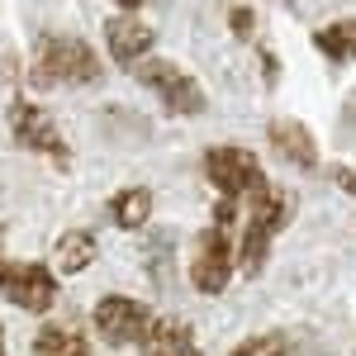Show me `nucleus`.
<instances>
[{
  "label": "nucleus",
  "instance_id": "obj_17",
  "mask_svg": "<svg viewBox=\"0 0 356 356\" xmlns=\"http://www.w3.org/2000/svg\"><path fill=\"white\" fill-rule=\"evenodd\" d=\"M228 19H233V33H238V38H252V24H257V19H252V10H243V5H238Z\"/></svg>",
  "mask_w": 356,
  "mask_h": 356
},
{
  "label": "nucleus",
  "instance_id": "obj_11",
  "mask_svg": "<svg viewBox=\"0 0 356 356\" xmlns=\"http://www.w3.org/2000/svg\"><path fill=\"white\" fill-rule=\"evenodd\" d=\"M138 356H204L181 318H152L138 337Z\"/></svg>",
  "mask_w": 356,
  "mask_h": 356
},
{
  "label": "nucleus",
  "instance_id": "obj_18",
  "mask_svg": "<svg viewBox=\"0 0 356 356\" xmlns=\"http://www.w3.org/2000/svg\"><path fill=\"white\" fill-rule=\"evenodd\" d=\"M332 181H337L347 195H356V171H352V166H332Z\"/></svg>",
  "mask_w": 356,
  "mask_h": 356
},
{
  "label": "nucleus",
  "instance_id": "obj_16",
  "mask_svg": "<svg viewBox=\"0 0 356 356\" xmlns=\"http://www.w3.org/2000/svg\"><path fill=\"white\" fill-rule=\"evenodd\" d=\"M233 356H285V337L280 332H257L233 347Z\"/></svg>",
  "mask_w": 356,
  "mask_h": 356
},
{
  "label": "nucleus",
  "instance_id": "obj_12",
  "mask_svg": "<svg viewBox=\"0 0 356 356\" xmlns=\"http://www.w3.org/2000/svg\"><path fill=\"white\" fill-rule=\"evenodd\" d=\"M33 356H95L76 323H43L33 332Z\"/></svg>",
  "mask_w": 356,
  "mask_h": 356
},
{
  "label": "nucleus",
  "instance_id": "obj_4",
  "mask_svg": "<svg viewBox=\"0 0 356 356\" xmlns=\"http://www.w3.org/2000/svg\"><path fill=\"white\" fill-rule=\"evenodd\" d=\"M204 176H209V186L219 191V200H233V204L266 186L261 157L247 152V147H238V143H219V147H209V152H204Z\"/></svg>",
  "mask_w": 356,
  "mask_h": 356
},
{
  "label": "nucleus",
  "instance_id": "obj_6",
  "mask_svg": "<svg viewBox=\"0 0 356 356\" xmlns=\"http://www.w3.org/2000/svg\"><path fill=\"white\" fill-rule=\"evenodd\" d=\"M233 238H228V223H209L195 243V261H191V285L200 295H223L228 280H233Z\"/></svg>",
  "mask_w": 356,
  "mask_h": 356
},
{
  "label": "nucleus",
  "instance_id": "obj_3",
  "mask_svg": "<svg viewBox=\"0 0 356 356\" xmlns=\"http://www.w3.org/2000/svg\"><path fill=\"white\" fill-rule=\"evenodd\" d=\"M138 81L147 86L157 100H162L166 114H181V119H195V114L209 110V95H204V86L195 81L186 67H176V62H166V57H138L134 62Z\"/></svg>",
  "mask_w": 356,
  "mask_h": 356
},
{
  "label": "nucleus",
  "instance_id": "obj_15",
  "mask_svg": "<svg viewBox=\"0 0 356 356\" xmlns=\"http://www.w3.org/2000/svg\"><path fill=\"white\" fill-rule=\"evenodd\" d=\"M147 214H152V191L147 186H129V191H119L110 200V219L119 223V228H143L147 223Z\"/></svg>",
  "mask_w": 356,
  "mask_h": 356
},
{
  "label": "nucleus",
  "instance_id": "obj_19",
  "mask_svg": "<svg viewBox=\"0 0 356 356\" xmlns=\"http://www.w3.org/2000/svg\"><path fill=\"white\" fill-rule=\"evenodd\" d=\"M114 5H119V10H138L143 0H114Z\"/></svg>",
  "mask_w": 356,
  "mask_h": 356
},
{
  "label": "nucleus",
  "instance_id": "obj_1",
  "mask_svg": "<svg viewBox=\"0 0 356 356\" xmlns=\"http://www.w3.org/2000/svg\"><path fill=\"white\" fill-rule=\"evenodd\" d=\"M29 81L38 90H57V86H90L100 81V57L86 38H67V33H43L33 62H29Z\"/></svg>",
  "mask_w": 356,
  "mask_h": 356
},
{
  "label": "nucleus",
  "instance_id": "obj_8",
  "mask_svg": "<svg viewBox=\"0 0 356 356\" xmlns=\"http://www.w3.org/2000/svg\"><path fill=\"white\" fill-rule=\"evenodd\" d=\"M10 134H15V143L29 147V152H43L48 162L72 166V147L62 143V134H57L53 119H48V110H38L33 100H15V105H10Z\"/></svg>",
  "mask_w": 356,
  "mask_h": 356
},
{
  "label": "nucleus",
  "instance_id": "obj_14",
  "mask_svg": "<svg viewBox=\"0 0 356 356\" xmlns=\"http://www.w3.org/2000/svg\"><path fill=\"white\" fill-rule=\"evenodd\" d=\"M53 261L62 275H81L90 261H95V238L90 233H81V228H72V233H62L53 247Z\"/></svg>",
  "mask_w": 356,
  "mask_h": 356
},
{
  "label": "nucleus",
  "instance_id": "obj_9",
  "mask_svg": "<svg viewBox=\"0 0 356 356\" xmlns=\"http://www.w3.org/2000/svg\"><path fill=\"white\" fill-rule=\"evenodd\" d=\"M266 143L275 147L280 162L300 166V171H314V166H318V143H314V134H309V124L290 119V114H280V119L266 124Z\"/></svg>",
  "mask_w": 356,
  "mask_h": 356
},
{
  "label": "nucleus",
  "instance_id": "obj_13",
  "mask_svg": "<svg viewBox=\"0 0 356 356\" xmlns=\"http://www.w3.org/2000/svg\"><path fill=\"white\" fill-rule=\"evenodd\" d=\"M314 48L328 57V62H356V19H332V24L314 29Z\"/></svg>",
  "mask_w": 356,
  "mask_h": 356
},
{
  "label": "nucleus",
  "instance_id": "obj_5",
  "mask_svg": "<svg viewBox=\"0 0 356 356\" xmlns=\"http://www.w3.org/2000/svg\"><path fill=\"white\" fill-rule=\"evenodd\" d=\"M0 300H10L24 314H48L57 304V275L38 261H15L0 252Z\"/></svg>",
  "mask_w": 356,
  "mask_h": 356
},
{
  "label": "nucleus",
  "instance_id": "obj_10",
  "mask_svg": "<svg viewBox=\"0 0 356 356\" xmlns=\"http://www.w3.org/2000/svg\"><path fill=\"white\" fill-rule=\"evenodd\" d=\"M105 43H110V57L119 67H134L138 57L152 53V29L143 24L134 10H124V15H114L105 24Z\"/></svg>",
  "mask_w": 356,
  "mask_h": 356
},
{
  "label": "nucleus",
  "instance_id": "obj_2",
  "mask_svg": "<svg viewBox=\"0 0 356 356\" xmlns=\"http://www.w3.org/2000/svg\"><path fill=\"white\" fill-rule=\"evenodd\" d=\"M247 233H243V247H238V271L243 275H261L266 266V257H271V238L285 228V214H290V195L280 191V186H261V191L247 195Z\"/></svg>",
  "mask_w": 356,
  "mask_h": 356
},
{
  "label": "nucleus",
  "instance_id": "obj_7",
  "mask_svg": "<svg viewBox=\"0 0 356 356\" xmlns=\"http://www.w3.org/2000/svg\"><path fill=\"white\" fill-rule=\"evenodd\" d=\"M90 323H95V337L105 347H134L143 337V328L152 323V309L134 295H105L90 309Z\"/></svg>",
  "mask_w": 356,
  "mask_h": 356
},
{
  "label": "nucleus",
  "instance_id": "obj_20",
  "mask_svg": "<svg viewBox=\"0 0 356 356\" xmlns=\"http://www.w3.org/2000/svg\"><path fill=\"white\" fill-rule=\"evenodd\" d=\"M0 356H10V352H5V328H0Z\"/></svg>",
  "mask_w": 356,
  "mask_h": 356
}]
</instances>
